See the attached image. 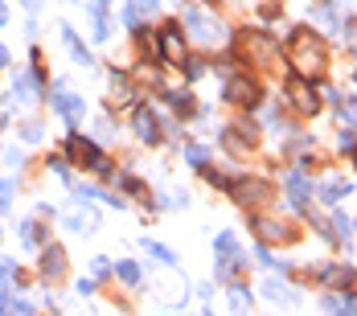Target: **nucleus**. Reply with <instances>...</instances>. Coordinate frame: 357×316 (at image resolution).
I'll return each instance as SVG.
<instances>
[{"label":"nucleus","mask_w":357,"mask_h":316,"mask_svg":"<svg viewBox=\"0 0 357 316\" xmlns=\"http://www.w3.org/2000/svg\"><path fill=\"white\" fill-rule=\"evenodd\" d=\"M291 66H296L300 78H321L324 66H328V54H324L321 37H312L308 29H300L291 37Z\"/></svg>","instance_id":"1"},{"label":"nucleus","mask_w":357,"mask_h":316,"mask_svg":"<svg viewBox=\"0 0 357 316\" xmlns=\"http://www.w3.org/2000/svg\"><path fill=\"white\" fill-rule=\"evenodd\" d=\"M185 25L193 29V41H202V45H218V41H226V25L214 21V17H206V13H197V8L185 13Z\"/></svg>","instance_id":"2"},{"label":"nucleus","mask_w":357,"mask_h":316,"mask_svg":"<svg viewBox=\"0 0 357 316\" xmlns=\"http://www.w3.org/2000/svg\"><path fill=\"white\" fill-rule=\"evenodd\" d=\"M287 99H291V107L300 111V115H317L321 111V95L312 91V82L308 78H287Z\"/></svg>","instance_id":"3"},{"label":"nucleus","mask_w":357,"mask_h":316,"mask_svg":"<svg viewBox=\"0 0 357 316\" xmlns=\"http://www.w3.org/2000/svg\"><path fill=\"white\" fill-rule=\"evenodd\" d=\"M275 50H280V45H275V41H271L267 33H259V29L243 33V54H247L255 66H267V62L275 58Z\"/></svg>","instance_id":"4"},{"label":"nucleus","mask_w":357,"mask_h":316,"mask_svg":"<svg viewBox=\"0 0 357 316\" xmlns=\"http://www.w3.org/2000/svg\"><path fill=\"white\" fill-rule=\"evenodd\" d=\"M234 202L247 206V210H263L271 202V185L267 181H238L234 185Z\"/></svg>","instance_id":"5"},{"label":"nucleus","mask_w":357,"mask_h":316,"mask_svg":"<svg viewBox=\"0 0 357 316\" xmlns=\"http://www.w3.org/2000/svg\"><path fill=\"white\" fill-rule=\"evenodd\" d=\"M226 99L238 107H255L259 103V82L255 78H230L226 82Z\"/></svg>","instance_id":"6"},{"label":"nucleus","mask_w":357,"mask_h":316,"mask_svg":"<svg viewBox=\"0 0 357 316\" xmlns=\"http://www.w3.org/2000/svg\"><path fill=\"white\" fill-rule=\"evenodd\" d=\"M50 103L58 107V111H62V115H66L70 123H78V119H82V99H78V95H70V91H66L62 82L54 86V95H50Z\"/></svg>","instance_id":"7"},{"label":"nucleus","mask_w":357,"mask_h":316,"mask_svg":"<svg viewBox=\"0 0 357 316\" xmlns=\"http://www.w3.org/2000/svg\"><path fill=\"white\" fill-rule=\"evenodd\" d=\"M41 276H45V280H62V276H66V255H62V246H45V250H41Z\"/></svg>","instance_id":"8"},{"label":"nucleus","mask_w":357,"mask_h":316,"mask_svg":"<svg viewBox=\"0 0 357 316\" xmlns=\"http://www.w3.org/2000/svg\"><path fill=\"white\" fill-rule=\"evenodd\" d=\"M66 148H70V156L82 165V169H95V165L103 160V152H99L91 140H82V136H70V144H66Z\"/></svg>","instance_id":"9"},{"label":"nucleus","mask_w":357,"mask_h":316,"mask_svg":"<svg viewBox=\"0 0 357 316\" xmlns=\"http://www.w3.org/2000/svg\"><path fill=\"white\" fill-rule=\"evenodd\" d=\"M160 54H165V62H181V58H185V41H181L177 25H165V37H160Z\"/></svg>","instance_id":"10"},{"label":"nucleus","mask_w":357,"mask_h":316,"mask_svg":"<svg viewBox=\"0 0 357 316\" xmlns=\"http://www.w3.org/2000/svg\"><path fill=\"white\" fill-rule=\"evenodd\" d=\"M136 136H140V140H148V144L160 140V123H156V115H152L148 107H140V111H136Z\"/></svg>","instance_id":"11"},{"label":"nucleus","mask_w":357,"mask_h":316,"mask_svg":"<svg viewBox=\"0 0 357 316\" xmlns=\"http://www.w3.org/2000/svg\"><path fill=\"white\" fill-rule=\"evenodd\" d=\"M29 99H37V74L33 70L17 74V82H13V103H29Z\"/></svg>","instance_id":"12"},{"label":"nucleus","mask_w":357,"mask_h":316,"mask_svg":"<svg viewBox=\"0 0 357 316\" xmlns=\"http://www.w3.org/2000/svg\"><path fill=\"white\" fill-rule=\"evenodd\" d=\"M255 234L263 239V243H284V239H291V230H284V222H255Z\"/></svg>","instance_id":"13"},{"label":"nucleus","mask_w":357,"mask_h":316,"mask_svg":"<svg viewBox=\"0 0 357 316\" xmlns=\"http://www.w3.org/2000/svg\"><path fill=\"white\" fill-rule=\"evenodd\" d=\"M62 37H66V45H70L74 62H78V66H91V50H86V45L78 41V37H74V29H70V25H62Z\"/></svg>","instance_id":"14"},{"label":"nucleus","mask_w":357,"mask_h":316,"mask_svg":"<svg viewBox=\"0 0 357 316\" xmlns=\"http://www.w3.org/2000/svg\"><path fill=\"white\" fill-rule=\"evenodd\" d=\"M287 189H291V202L304 210V202H308V181H304L300 173H291V176H287Z\"/></svg>","instance_id":"15"},{"label":"nucleus","mask_w":357,"mask_h":316,"mask_svg":"<svg viewBox=\"0 0 357 316\" xmlns=\"http://www.w3.org/2000/svg\"><path fill=\"white\" fill-rule=\"evenodd\" d=\"M66 226H70V230H82V234H91L99 222H95V213H66Z\"/></svg>","instance_id":"16"},{"label":"nucleus","mask_w":357,"mask_h":316,"mask_svg":"<svg viewBox=\"0 0 357 316\" xmlns=\"http://www.w3.org/2000/svg\"><path fill=\"white\" fill-rule=\"evenodd\" d=\"M267 300H275V304H296L291 287H284V283H275V280H267Z\"/></svg>","instance_id":"17"},{"label":"nucleus","mask_w":357,"mask_h":316,"mask_svg":"<svg viewBox=\"0 0 357 316\" xmlns=\"http://www.w3.org/2000/svg\"><path fill=\"white\" fill-rule=\"evenodd\" d=\"M111 91H115V95H111L115 103H128V99H132V86H128L123 74H111Z\"/></svg>","instance_id":"18"},{"label":"nucleus","mask_w":357,"mask_h":316,"mask_svg":"<svg viewBox=\"0 0 357 316\" xmlns=\"http://www.w3.org/2000/svg\"><path fill=\"white\" fill-rule=\"evenodd\" d=\"M345 193H354V185H349V181H333V185H328V189H324L321 197H324V202H341V197H345Z\"/></svg>","instance_id":"19"},{"label":"nucleus","mask_w":357,"mask_h":316,"mask_svg":"<svg viewBox=\"0 0 357 316\" xmlns=\"http://www.w3.org/2000/svg\"><path fill=\"white\" fill-rule=\"evenodd\" d=\"M321 280H328V283H354V271H349V267H324Z\"/></svg>","instance_id":"20"},{"label":"nucleus","mask_w":357,"mask_h":316,"mask_svg":"<svg viewBox=\"0 0 357 316\" xmlns=\"http://www.w3.org/2000/svg\"><path fill=\"white\" fill-rule=\"evenodd\" d=\"M86 13H91V21H95V37H99V41H103V37L111 33V29H107V21H103V8H99V4H91V8H86Z\"/></svg>","instance_id":"21"},{"label":"nucleus","mask_w":357,"mask_h":316,"mask_svg":"<svg viewBox=\"0 0 357 316\" xmlns=\"http://www.w3.org/2000/svg\"><path fill=\"white\" fill-rule=\"evenodd\" d=\"M144 246H148V255H152V259H160V263H169V267L177 263V255H173L169 246H160V243H144Z\"/></svg>","instance_id":"22"},{"label":"nucleus","mask_w":357,"mask_h":316,"mask_svg":"<svg viewBox=\"0 0 357 316\" xmlns=\"http://www.w3.org/2000/svg\"><path fill=\"white\" fill-rule=\"evenodd\" d=\"M230 308H234V313H243V308H250L247 287H230Z\"/></svg>","instance_id":"23"},{"label":"nucleus","mask_w":357,"mask_h":316,"mask_svg":"<svg viewBox=\"0 0 357 316\" xmlns=\"http://www.w3.org/2000/svg\"><path fill=\"white\" fill-rule=\"evenodd\" d=\"M185 156H189V165H197V169H206V160H210V152H206L202 144H189V152H185Z\"/></svg>","instance_id":"24"},{"label":"nucleus","mask_w":357,"mask_h":316,"mask_svg":"<svg viewBox=\"0 0 357 316\" xmlns=\"http://www.w3.org/2000/svg\"><path fill=\"white\" fill-rule=\"evenodd\" d=\"M21 239H25V246H37V243H41V230H37V222H21Z\"/></svg>","instance_id":"25"},{"label":"nucleus","mask_w":357,"mask_h":316,"mask_svg":"<svg viewBox=\"0 0 357 316\" xmlns=\"http://www.w3.org/2000/svg\"><path fill=\"white\" fill-rule=\"evenodd\" d=\"M169 103L177 107V111H193V99H189V91H169Z\"/></svg>","instance_id":"26"},{"label":"nucleus","mask_w":357,"mask_h":316,"mask_svg":"<svg viewBox=\"0 0 357 316\" xmlns=\"http://www.w3.org/2000/svg\"><path fill=\"white\" fill-rule=\"evenodd\" d=\"M115 271H119V280L123 283H140V267H136V263H119Z\"/></svg>","instance_id":"27"},{"label":"nucleus","mask_w":357,"mask_h":316,"mask_svg":"<svg viewBox=\"0 0 357 316\" xmlns=\"http://www.w3.org/2000/svg\"><path fill=\"white\" fill-rule=\"evenodd\" d=\"M333 226H337V239H345V243H349V226H354V222H349L345 213H337V218H333Z\"/></svg>","instance_id":"28"},{"label":"nucleus","mask_w":357,"mask_h":316,"mask_svg":"<svg viewBox=\"0 0 357 316\" xmlns=\"http://www.w3.org/2000/svg\"><path fill=\"white\" fill-rule=\"evenodd\" d=\"M218 255H230V250H234V234H230V230H226V234H218Z\"/></svg>","instance_id":"29"},{"label":"nucleus","mask_w":357,"mask_h":316,"mask_svg":"<svg viewBox=\"0 0 357 316\" xmlns=\"http://www.w3.org/2000/svg\"><path fill=\"white\" fill-rule=\"evenodd\" d=\"M107 271H111V263H107V259H103V255H99V259L91 263V276H95V280H103Z\"/></svg>","instance_id":"30"},{"label":"nucleus","mask_w":357,"mask_h":316,"mask_svg":"<svg viewBox=\"0 0 357 316\" xmlns=\"http://www.w3.org/2000/svg\"><path fill=\"white\" fill-rule=\"evenodd\" d=\"M341 119H349L357 128V99H345V107H341Z\"/></svg>","instance_id":"31"},{"label":"nucleus","mask_w":357,"mask_h":316,"mask_svg":"<svg viewBox=\"0 0 357 316\" xmlns=\"http://www.w3.org/2000/svg\"><path fill=\"white\" fill-rule=\"evenodd\" d=\"M21 136H25L29 144H37V140H41V123H25V128H21Z\"/></svg>","instance_id":"32"},{"label":"nucleus","mask_w":357,"mask_h":316,"mask_svg":"<svg viewBox=\"0 0 357 316\" xmlns=\"http://www.w3.org/2000/svg\"><path fill=\"white\" fill-rule=\"evenodd\" d=\"M140 21H144V17H140V8H136V4H132V8H123V25H132V29H136Z\"/></svg>","instance_id":"33"},{"label":"nucleus","mask_w":357,"mask_h":316,"mask_svg":"<svg viewBox=\"0 0 357 316\" xmlns=\"http://www.w3.org/2000/svg\"><path fill=\"white\" fill-rule=\"evenodd\" d=\"M50 169H54V173L62 176V181H70V169H66V160H58V156H50Z\"/></svg>","instance_id":"34"},{"label":"nucleus","mask_w":357,"mask_h":316,"mask_svg":"<svg viewBox=\"0 0 357 316\" xmlns=\"http://www.w3.org/2000/svg\"><path fill=\"white\" fill-rule=\"evenodd\" d=\"M21 160H25V156H21L17 148H8V152H4V165H8V169H21Z\"/></svg>","instance_id":"35"},{"label":"nucleus","mask_w":357,"mask_h":316,"mask_svg":"<svg viewBox=\"0 0 357 316\" xmlns=\"http://www.w3.org/2000/svg\"><path fill=\"white\" fill-rule=\"evenodd\" d=\"M354 144H357L354 132H341V148H345V152H354Z\"/></svg>","instance_id":"36"},{"label":"nucleus","mask_w":357,"mask_h":316,"mask_svg":"<svg viewBox=\"0 0 357 316\" xmlns=\"http://www.w3.org/2000/svg\"><path fill=\"white\" fill-rule=\"evenodd\" d=\"M202 74H206V66H202V62L193 58V62H189V78H202Z\"/></svg>","instance_id":"37"},{"label":"nucleus","mask_w":357,"mask_h":316,"mask_svg":"<svg viewBox=\"0 0 357 316\" xmlns=\"http://www.w3.org/2000/svg\"><path fill=\"white\" fill-rule=\"evenodd\" d=\"M136 8H148V13H152V8H156V0H136Z\"/></svg>","instance_id":"38"},{"label":"nucleus","mask_w":357,"mask_h":316,"mask_svg":"<svg viewBox=\"0 0 357 316\" xmlns=\"http://www.w3.org/2000/svg\"><path fill=\"white\" fill-rule=\"evenodd\" d=\"M0 66H8V50L4 45H0Z\"/></svg>","instance_id":"39"},{"label":"nucleus","mask_w":357,"mask_h":316,"mask_svg":"<svg viewBox=\"0 0 357 316\" xmlns=\"http://www.w3.org/2000/svg\"><path fill=\"white\" fill-rule=\"evenodd\" d=\"M4 21H8V8H4V0H0V25H4Z\"/></svg>","instance_id":"40"},{"label":"nucleus","mask_w":357,"mask_h":316,"mask_svg":"<svg viewBox=\"0 0 357 316\" xmlns=\"http://www.w3.org/2000/svg\"><path fill=\"white\" fill-rule=\"evenodd\" d=\"M21 4H25V8H29V13H33L37 4H41V0H21Z\"/></svg>","instance_id":"41"},{"label":"nucleus","mask_w":357,"mask_h":316,"mask_svg":"<svg viewBox=\"0 0 357 316\" xmlns=\"http://www.w3.org/2000/svg\"><path fill=\"white\" fill-rule=\"evenodd\" d=\"M354 156H357V144H354Z\"/></svg>","instance_id":"42"},{"label":"nucleus","mask_w":357,"mask_h":316,"mask_svg":"<svg viewBox=\"0 0 357 316\" xmlns=\"http://www.w3.org/2000/svg\"><path fill=\"white\" fill-rule=\"evenodd\" d=\"M107 4H115V0H107Z\"/></svg>","instance_id":"43"}]
</instances>
